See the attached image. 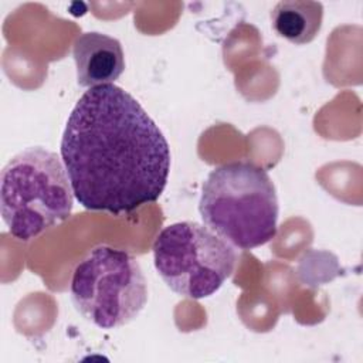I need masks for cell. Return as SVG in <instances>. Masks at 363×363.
Wrapping results in <instances>:
<instances>
[{"label":"cell","instance_id":"8992f818","mask_svg":"<svg viewBox=\"0 0 363 363\" xmlns=\"http://www.w3.org/2000/svg\"><path fill=\"white\" fill-rule=\"evenodd\" d=\"M77 82L84 88L113 84L125 71V55L119 40L88 31L77 37L72 47Z\"/></svg>","mask_w":363,"mask_h":363},{"label":"cell","instance_id":"7a4b0ae2","mask_svg":"<svg viewBox=\"0 0 363 363\" xmlns=\"http://www.w3.org/2000/svg\"><path fill=\"white\" fill-rule=\"evenodd\" d=\"M200 216L231 247L251 250L277 235L278 197L268 173L250 162L213 169L203 183Z\"/></svg>","mask_w":363,"mask_h":363},{"label":"cell","instance_id":"5b68a950","mask_svg":"<svg viewBox=\"0 0 363 363\" xmlns=\"http://www.w3.org/2000/svg\"><path fill=\"white\" fill-rule=\"evenodd\" d=\"M153 261L164 284L176 294L203 299L231 277L234 248L208 227L180 221L164 227L153 242Z\"/></svg>","mask_w":363,"mask_h":363},{"label":"cell","instance_id":"277c9868","mask_svg":"<svg viewBox=\"0 0 363 363\" xmlns=\"http://www.w3.org/2000/svg\"><path fill=\"white\" fill-rule=\"evenodd\" d=\"M69 291L75 309L101 329L129 323L147 302L146 279L138 259L108 245L95 247L75 267Z\"/></svg>","mask_w":363,"mask_h":363},{"label":"cell","instance_id":"3957f363","mask_svg":"<svg viewBox=\"0 0 363 363\" xmlns=\"http://www.w3.org/2000/svg\"><path fill=\"white\" fill-rule=\"evenodd\" d=\"M72 196L64 163L41 146L14 155L0 174L1 217L20 241H30L65 221L72 211Z\"/></svg>","mask_w":363,"mask_h":363},{"label":"cell","instance_id":"52a82bcc","mask_svg":"<svg viewBox=\"0 0 363 363\" xmlns=\"http://www.w3.org/2000/svg\"><path fill=\"white\" fill-rule=\"evenodd\" d=\"M323 6L312 0H282L271 10L274 31L292 44H308L320 31Z\"/></svg>","mask_w":363,"mask_h":363},{"label":"cell","instance_id":"6da1fadb","mask_svg":"<svg viewBox=\"0 0 363 363\" xmlns=\"http://www.w3.org/2000/svg\"><path fill=\"white\" fill-rule=\"evenodd\" d=\"M61 159L78 203L115 216L156 201L170 172L162 130L113 84L89 88L78 99L62 133Z\"/></svg>","mask_w":363,"mask_h":363}]
</instances>
